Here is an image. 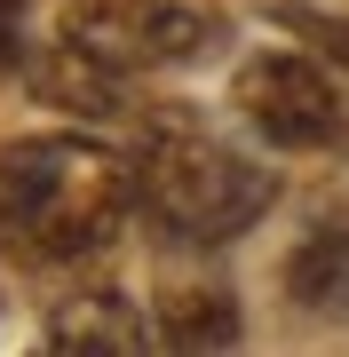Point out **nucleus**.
Here are the masks:
<instances>
[{
  "instance_id": "f257e3e1",
  "label": "nucleus",
  "mask_w": 349,
  "mask_h": 357,
  "mask_svg": "<svg viewBox=\"0 0 349 357\" xmlns=\"http://www.w3.org/2000/svg\"><path fill=\"white\" fill-rule=\"evenodd\" d=\"M135 215V159L95 135H16L0 143V255L88 262Z\"/></svg>"
},
{
  "instance_id": "f03ea898",
  "label": "nucleus",
  "mask_w": 349,
  "mask_h": 357,
  "mask_svg": "<svg viewBox=\"0 0 349 357\" xmlns=\"http://www.w3.org/2000/svg\"><path fill=\"white\" fill-rule=\"evenodd\" d=\"M278 199V175L207 135L199 119H183V103L143 128L135 143V215L167 246H231L238 230H254Z\"/></svg>"
},
{
  "instance_id": "7ed1b4c3",
  "label": "nucleus",
  "mask_w": 349,
  "mask_h": 357,
  "mask_svg": "<svg viewBox=\"0 0 349 357\" xmlns=\"http://www.w3.org/2000/svg\"><path fill=\"white\" fill-rule=\"evenodd\" d=\"M231 103L270 151H341L349 143V103L334 88L325 56H294V48H254L231 72Z\"/></svg>"
},
{
  "instance_id": "20e7f679",
  "label": "nucleus",
  "mask_w": 349,
  "mask_h": 357,
  "mask_svg": "<svg viewBox=\"0 0 349 357\" xmlns=\"http://www.w3.org/2000/svg\"><path fill=\"white\" fill-rule=\"evenodd\" d=\"M56 32L95 48L119 72H159V64H199L222 48V16L207 0H64Z\"/></svg>"
},
{
  "instance_id": "39448f33",
  "label": "nucleus",
  "mask_w": 349,
  "mask_h": 357,
  "mask_svg": "<svg viewBox=\"0 0 349 357\" xmlns=\"http://www.w3.org/2000/svg\"><path fill=\"white\" fill-rule=\"evenodd\" d=\"M40 342L64 349V357H135V349L159 342V326L143 318V302H127L119 286H79V294H64V302L48 310Z\"/></svg>"
},
{
  "instance_id": "423d86ee",
  "label": "nucleus",
  "mask_w": 349,
  "mask_h": 357,
  "mask_svg": "<svg viewBox=\"0 0 349 357\" xmlns=\"http://www.w3.org/2000/svg\"><path fill=\"white\" fill-rule=\"evenodd\" d=\"M127 79L135 72L104 64L95 48H79L64 32H56L48 48H32V64H24V88L48 103V112H79V119H119L127 112Z\"/></svg>"
},
{
  "instance_id": "0eeeda50",
  "label": "nucleus",
  "mask_w": 349,
  "mask_h": 357,
  "mask_svg": "<svg viewBox=\"0 0 349 357\" xmlns=\"http://www.w3.org/2000/svg\"><path fill=\"white\" fill-rule=\"evenodd\" d=\"M238 294L231 286H167L159 294V342L167 349H238Z\"/></svg>"
},
{
  "instance_id": "6e6552de",
  "label": "nucleus",
  "mask_w": 349,
  "mask_h": 357,
  "mask_svg": "<svg viewBox=\"0 0 349 357\" xmlns=\"http://www.w3.org/2000/svg\"><path fill=\"white\" fill-rule=\"evenodd\" d=\"M286 294H294L302 310H318V318H349V246L310 230V238L286 255Z\"/></svg>"
},
{
  "instance_id": "1a4fd4ad",
  "label": "nucleus",
  "mask_w": 349,
  "mask_h": 357,
  "mask_svg": "<svg viewBox=\"0 0 349 357\" xmlns=\"http://www.w3.org/2000/svg\"><path fill=\"white\" fill-rule=\"evenodd\" d=\"M278 24L294 32L310 56H325L334 72H349V16H341V8H318V0H278Z\"/></svg>"
},
{
  "instance_id": "9d476101",
  "label": "nucleus",
  "mask_w": 349,
  "mask_h": 357,
  "mask_svg": "<svg viewBox=\"0 0 349 357\" xmlns=\"http://www.w3.org/2000/svg\"><path fill=\"white\" fill-rule=\"evenodd\" d=\"M24 16H32V0H0V79H24V64H32Z\"/></svg>"
},
{
  "instance_id": "9b49d317",
  "label": "nucleus",
  "mask_w": 349,
  "mask_h": 357,
  "mask_svg": "<svg viewBox=\"0 0 349 357\" xmlns=\"http://www.w3.org/2000/svg\"><path fill=\"white\" fill-rule=\"evenodd\" d=\"M310 230H325V238H334V246H349V191H334V199H325Z\"/></svg>"
}]
</instances>
